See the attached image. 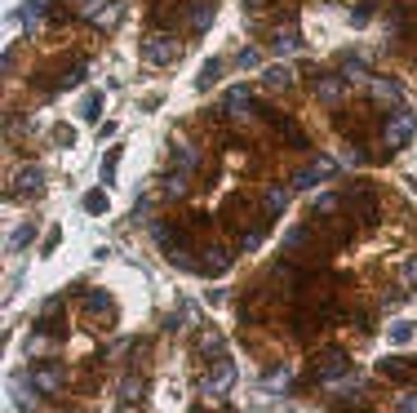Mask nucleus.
I'll use <instances>...</instances> for the list:
<instances>
[{"label":"nucleus","instance_id":"f257e3e1","mask_svg":"<svg viewBox=\"0 0 417 413\" xmlns=\"http://www.w3.org/2000/svg\"><path fill=\"white\" fill-rule=\"evenodd\" d=\"M236 378H240V369H236V360H231V356H222V351L209 356V369H205V378H200V395L222 400V395H231Z\"/></svg>","mask_w":417,"mask_h":413},{"label":"nucleus","instance_id":"f03ea898","mask_svg":"<svg viewBox=\"0 0 417 413\" xmlns=\"http://www.w3.org/2000/svg\"><path fill=\"white\" fill-rule=\"evenodd\" d=\"M178 54H182V45H178L173 31H152V36L142 40V62L147 67H169V62H178Z\"/></svg>","mask_w":417,"mask_h":413},{"label":"nucleus","instance_id":"7ed1b4c3","mask_svg":"<svg viewBox=\"0 0 417 413\" xmlns=\"http://www.w3.org/2000/svg\"><path fill=\"white\" fill-rule=\"evenodd\" d=\"M351 373V360H346V351H324V356H315V365H311V383L315 387H338V378Z\"/></svg>","mask_w":417,"mask_h":413},{"label":"nucleus","instance_id":"20e7f679","mask_svg":"<svg viewBox=\"0 0 417 413\" xmlns=\"http://www.w3.org/2000/svg\"><path fill=\"white\" fill-rule=\"evenodd\" d=\"M413 111H404V107H391L387 111V120H382V142L391 147V152H399V147H409V138H413Z\"/></svg>","mask_w":417,"mask_h":413},{"label":"nucleus","instance_id":"39448f33","mask_svg":"<svg viewBox=\"0 0 417 413\" xmlns=\"http://www.w3.org/2000/svg\"><path fill=\"white\" fill-rule=\"evenodd\" d=\"M31 383H36V395H58L67 373H62L58 360H36V365H31Z\"/></svg>","mask_w":417,"mask_h":413},{"label":"nucleus","instance_id":"423d86ee","mask_svg":"<svg viewBox=\"0 0 417 413\" xmlns=\"http://www.w3.org/2000/svg\"><path fill=\"white\" fill-rule=\"evenodd\" d=\"M40 191H45V174H40V164H23V169L9 178V196H18V200H36Z\"/></svg>","mask_w":417,"mask_h":413},{"label":"nucleus","instance_id":"0eeeda50","mask_svg":"<svg viewBox=\"0 0 417 413\" xmlns=\"http://www.w3.org/2000/svg\"><path fill=\"white\" fill-rule=\"evenodd\" d=\"M333 174H338V160H329V156H315V160L307 164V169L293 178V191H311L315 183H324V178H333Z\"/></svg>","mask_w":417,"mask_h":413},{"label":"nucleus","instance_id":"6e6552de","mask_svg":"<svg viewBox=\"0 0 417 413\" xmlns=\"http://www.w3.org/2000/svg\"><path fill=\"white\" fill-rule=\"evenodd\" d=\"M152 236H156V244H160V249L178 262V267H187V258H182V254H187V240H182V231H178V227L156 222V227H152Z\"/></svg>","mask_w":417,"mask_h":413},{"label":"nucleus","instance_id":"1a4fd4ad","mask_svg":"<svg viewBox=\"0 0 417 413\" xmlns=\"http://www.w3.org/2000/svg\"><path fill=\"white\" fill-rule=\"evenodd\" d=\"M222 111H227V115H236V120H249V115L258 111V98H253V89H249V85L227 89V98H222Z\"/></svg>","mask_w":417,"mask_h":413},{"label":"nucleus","instance_id":"9d476101","mask_svg":"<svg viewBox=\"0 0 417 413\" xmlns=\"http://www.w3.org/2000/svg\"><path fill=\"white\" fill-rule=\"evenodd\" d=\"M266 45H271L280 58H289V54H297V49H302V31H297L293 23H289V27H275V31H271V40H266Z\"/></svg>","mask_w":417,"mask_h":413},{"label":"nucleus","instance_id":"9b49d317","mask_svg":"<svg viewBox=\"0 0 417 413\" xmlns=\"http://www.w3.org/2000/svg\"><path fill=\"white\" fill-rule=\"evenodd\" d=\"M227 267H231V254L222 249V244H209V249H205V258L195 262V271H200V276H222Z\"/></svg>","mask_w":417,"mask_h":413},{"label":"nucleus","instance_id":"f8f14e48","mask_svg":"<svg viewBox=\"0 0 417 413\" xmlns=\"http://www.w3.org/2000/svg\"><path fill=\"white\" fill-rule=\"evenodd\" d=\"M346 200L355 205L360 222H373V218H377V196H373L369 187H364V183H355V187H351V196H346Z\"/></svg>","mask_w":417,"mask_h":413},{"label":"nucleus","instance_id":"ddd939ff","mask_svg":"<svg viewBox=\"0 0 417 413\" xmlns=\"http://www.w3.org/2000/svg\"><path fill=\"white\" fill-rule=\"evenodd\" d=\"M85 311L107 324V320L115 316V302H111V293H107V289H89V293H85Z\"/></svg>","mask_w":417,"mask_h":413},{"label":"nucleus","instance_id":"4468645a","mask_svg":"<svg viewBox=\"0 0 417 413\" xmlns=\"http://www.w3.org/2000/svg\"><path fill=\"white\" fill-rule=\"evenodd\" d=\"M262 115H266V125H271V129H275V134L285 138V142H293V147H307V138H302V129H297L293 120H285V115H275V111H262Z\"/></svg>","mask_w":417,"mask_h":413},{"label":"nucleus","instance_id":"2eb2a0df","mask_svg":"<svg viewBox=\"0 0 417 413\" xmlns=\"http://www.w3.org/2000/svg\"><path fill=\"white\" fill-rule=\"evenodd\" d=\"M346 94V76H315V98L320 103H338Z\"/></svg>","mask_w":417,"mask_h":413},{"label":"nucleus","instance_id":"dca6fc26","mask_svg":"<svg viewBox=\"0 0 417 413\" xmlns=\"http://www.w3.org/2000/svg\"><path fill=\"white\" fill-rule=\"evenodd\" d=\"M142 391H147V383L138 373H129V378H120V387H115V395H120V404H142Z\"/></svg>","mask_w":417,"mask_h":413},{"label":"nucleus","instance_id":"f3484780","mask_svg":"<svg viewBox=\"0 0 417 413\" xmlns=\"http://www.w3.org/2000/svg\"><path fill=\"white\" fill-rule=\"evenodd\" d=\"M173 169H187V174H195L200 169V147H191V142H173Z\"/></svg>","mask_w":417,"mask_h":413},{"label":"nucleus","instance_id":"a211bd4d","mask_svg":"<svg viewBox=\"0 0 417 413\" xmlns=\"http://www.w3.org/2000/svg\"><path fill=\"white\" fill-rule=\"evenodd\" d=\"M187 23H191V31H209V23H213V0H191Z\"/></svg>","mask_w":417,"mask_h":413},{"label":"nucleus","instance_id":"6ab92c4d","mask_svg":"<svg viewBox=\"0 0 417 413\" xmlns=\"http://www.w3.org/2000/svg\"><path fill=\"white\" fill-rule=\"evenodd\" d=\"M191 187V174L187 169H173V174H164V200H182Z\"/></svg>","mask_w":417,"mask_h":413},{"label":"nucleus","instance_id":"aec40b11","mask_svg":"<svg viewBox=\"0 0 417 413\" xmlns=\"http://www.w3.org/2000/svg\"><path fill=\"white\" fill-rule=\"evenodd\" d=\"M369 98H377V103H399V85L387 76H373L369 80Z\"/></svg>","mask_w":417,"mask_h":413},{"label":"nucleus","instance_id":"412c9836","mask_svg":"<svg viewBox=\"0 0 417 413\" xmlns=\"http://www.w3.org/2000/svg\"><path fill=\"white\" fill-rule=\"evenodd\" d=\"M311 240H315V227H293L289 236H285V254H289V258H297V249H307Z\"/></svg>","mask_w":417,"mask_h":413},{"label":"nucleus","instance_id":"4be33fe9","mask_svg":"<svg viewBox=\"0 0 417 413\" xmlns=\"http://www.w3.org/2000/svg\"><path fill=\"white\" fill-rule=\"evenodd\" d=\"M89 76V62H72V67H67L62 76H58V85H54V94H62V89H76L80 80Z\"/></svg>","mask_w":417,"mask_h":413},{"label":"nucleus","instance_id":"5701e85b","mask_svg":"<svg viewBox=\"0 0 417 413\" xmlns=\"http://www.w3.org/2000/svg\"><path fill=\"white\" fill-rule=\"evenodd\" d=\"M45 9H49V0H27V5H23V27L36 31L45 23Z\"/></svg>","mask_w":417,"mask_h":413},{"label":"nucleus","instance_id":"b1692460","mask_svg":"<svg viewBox=\"0 0 417 413\" xmlns=\"http://www.w3.org/2000/svg\"><path fill=\"white\" fill-rule=\"evenodd\" d=\"M293 85V72L285 62H275V67H266V89H289Z\"/></svg>","mask_w":417,"mask_h":413},{"label":"nucleus","instance_id":"393cba45","mask_svg":"<svg viewBox=\"0 0 417 413\" xmlns=\"http://www.w3.org/2000/svg\"><path fill=\"white\" fill-rule=\"evenodd\" d=\"M31 236H36V227H31V222H23L18 231H9V240H5V249H9V254H18V249H23V244H31Z\"/></svg>","mask_w":417,"mask_h":413},{"label":"nucleus","instance_id":"a878e982","mask_svg":"<svg viewBox=\"0 0 417 413\" xmlns=\"http://www.w3.org/2000/svg\"><path fill=\"white\" fill-rule=\"evenodd\" d=\"M98 115H103V94H98V89H93V94L85 98V103H80V120H85V125H93V120H98Z\"/></svg>","mask_w":417,"mask_h":413},{"label":"nucleus","instance_id":"bb28decb","mask_svg":"<svg viewBox=\"0 0 417 413\" xmlns=\"http://www.w3.org/2000/svg\"><path fill=\"white\" fill-rule=\"evenodd\" d=\"M120 13H125V5H120V0H107V9L103 13H98V18H93V27H115V23H120Z\"/></svg>","mask_w":417,"mask_h":413},{"label":"nucleus","instance_id":"cd10ccee","mask_svg":"<svg viewBox=\"0 0 417 413\" xmlns=\"http://www.w3.org/2000/svg\"><path fill=\"white\" fill-rule=\"evenodd\" d=\"M289 209V187H271V191H266V213H285Z\"/></svg>","mask_w":417,"mask_h":413},{"label":"nucleus","instance_id":"c85d7f7f","mask_svg":"<svg viewBox=\"0 0 417 413\" xmlns=\"http://www.w3.org/2000/svg\"><path fill=\"white\" fill-rule=\"evenodd\" d=\"M218 76H222V62H218V58H209V62H205V72H200V80H195V89H213V85H218Z\"/></svg>","mask_w":417,"mask_h":413},{"label":"nucleus","instance_id":"c756f323","mask_svg":"<svg viewBox=\"0 0 417 413\" xmlns=\"http://www.w3.org/2000/svg\"><path fill=\"white\" fill-rule=\"evenodd\" d=\"M107 9V0H76V18H98V13H103Z\"/></svg>","mask_w":417,"mask_h":413},{"label":"nucleus","instance_id":"7c9ffc66","mask_svg":"<svg viewBox=\"0 0 417 413\" xmlns=\"http://www.w3.org/2000/svg\"><path fill=\"white\" fill-rule=\"evenodd\" d=\"M342 72L351 76V80H373V76H369V67H364L355 54H346V58H342Z\"/></svg>","mask_w":417,"mask_h":413},{"label":"nucleus","instance_id":"2f4dec72","mask_svg":"<svg viewBox=\"0 0 417 413\" xmlns=\"http://www.w3.org/2000/svg\"><path fill=\"white\" fill-rule=\"evenodd\" d=\"M115 164H120V147H111L103 156V183H115Z\"/></svg>","mask_w":417,"mask_h":413},{"label":"nucleus","instance_id":"473e14b6","mask_svg":"<svg viewBox=\"0 0 417 413\" xmlns=\"http://www.w3.org/2000/svg\"><path fill=\"white\" fill-rule=\"evenodd\" d=\"M387 338H391L395 346H404V342L413 338V324H409V320H399V324H391V329H387Z\"/></svg>","mask_w":417,"mask_h":413},{"label":"nucleus","instance_id":"72a5a7b5","mask_svg":"<svg viewBox=\"0 0 417 413\" xmlns=\"http://www.w3.org/2000/svg\"><path fill=\"white\" fill-rule=\"evenodd\" d=\"M85 209L89 213H107V191H89L85 196Z\"/></svg>","mask_w":417,"mask_h":413},{"label":"nucleus","instance_id":"f704fd0d","mask_svg":"<svg viewBox=\"0 0 417 413\" xmlns=\"http://www.w3.org/2000/svg\"><path fill=\"white\" fill-rule=\"evenodd\" d=\"M72 138H76L72 125H58V129H54V142H58V147H72Z\"/></svg>","mask_w":417,"mask_h":413},{"label":"nucleus","instance_id":"c9c22d12","mask_svg":"<svg viewBox=\"0 0 417 413\" xmlns=\"http://www.w3.org/2000/svg\"><path fill=\"white\" fill-rule=\"evenodd\" d=\"M395 409H404V413H417V391H404V395H399V400H395Z\"/></svg>","mask_w":417,"mask_h":413},{"label":"nucleus","instance_id":"e433bc0d","mask_svg":"<svg viewBox=\"0 0 417 413\" xmlns=\"http://www.w3.org/2000/svg\"><path fill=\"white\" fill-rule=\"evenodd\" d=\"M200 346H205L209 356H218V351H222V338H218V334H205V338H200Z\"/></svg>","mask_w":417,"mask_h":413},{"label":"nucleus","instance_id":"4c0bfd02","mask_svg":"<svg viewBox=\"0 0 417 413\" xmlns=\"http://www.w3.org/2000/svg\"><path fill=\"white\" fill-rule=\"evenodd\" d=\"M240 244H244V249H258V244H262V227H253V231H244V240H240Z\"/></svg>","mask_w":417,"mask_h":413},{"label":"nucleus","instance_id":"58836bf2","mask_svg":"<svg viewBox=\"0 0 417 413\" xmlns=\"http://www.w3.org/2000/svg\"><path fill=\"white\" fill-rule=\"evenodd\" d=\"M338 209V196H320V200H315V213H333Z\"/></svg>","mask_w":417,"mask_h":413},{"label":"nucleus","instance_id":"ea45409f","mask_svg":"<svg viewBox=\"0 0 417 413\" xmlns=\"http://www.w3.org/2000/svg\"><path fill=\"white\" fill-rule=\"evenodd\" d=\"M369 13H373V9H369V0H364V5L351 13V23H355V27H364V23H369Z\"/></svg>","mask_w":417,"mask_h":413},{"label":"nucleus","instance_id":"a19ab883","mask_svg":"<svg viewBox=\"0 0 417 413\" xmlns=\"http://www.w3.org/2000/svg\"><path fill=\"white\" fill-rule=\"evenodd\" d=\"M236 62H240V67H253V62H258V49H244V54H240Z\"/></svg>","mask_w":417,"mask_h":413},{"label":"nucleus","instance_id":"79ce46f5","mask_svg":"<svg viewBox=\"0 0 417 413\" xmlns=\"http://www.w3.org/2000/svg\"><path fill=\"white\" fill-rule=\"evenodd\" d=\"M58 240H62V231L54 227V231H49V236H45V254H54V244H58Z\"/></svg>","mask_w":417,"mask_h":413},{"label":"nucleus","instance_id":"37998d69","mask_svg":"<svg viewBox=\"0 0 417 413\" xmlns=\"http://www.w3.org/2000/svg\"><path fill=\"white\" fill-rule=\"evenodd\" d=\"M404 280H409V285H417V258H413L409 267H404Z\"/></svg>","mask_w":417,"mask_h":413},{"label":"nucleus","instance_id":"c03bdc74","mask_svg":"<svg viewBox=\"0 0 417 413\" xmlns=\"http://www.w3.org/2000/svg\"><path fill=\"white\" fill-rule=\"evenodd\" d=\"M271 0H244V9H266Z\"/></svg>","mask_w":417,"mask_h":413}]
</instances>
